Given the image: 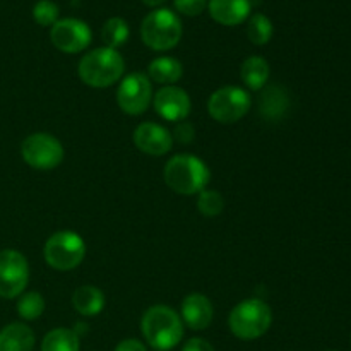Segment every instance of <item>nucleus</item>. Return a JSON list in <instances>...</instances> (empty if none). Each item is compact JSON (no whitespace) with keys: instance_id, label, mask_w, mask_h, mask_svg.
Wrapping results in <instances>:
<instances>
[{"instance_id":"nucleus-1","label":"nucleus","mask_w":351,"mask_h":351,"mask_svg":"<svg viewBox=\"0 0 351 351\" xmlns=\"http://www.w3.org/2000/svg\"><path fill=\"white\" fill-rule=\"evenodd\" d=\"M141 329L147 345L158 351L175 348L184 338V321L167 305H153L147 308L141 321Z\"/></svg>"},{"instance_id":"nucleus-2","label":"nucleus","mask_w":351,"mask_h":351,"mask_svg":"<svg viewBox=\"0 0 351 351\" xmlns=\"http://www.w3.org/2000/svg\"><path fill=\"white\" fill-rule=\"evenodd\" d=\"M165 182L173 192L194 195L204 191L211 180V171L201 158L194 154H177L165 165Z\"/></svg>"},{"instance_id":"nucleus-3","label":"nucleus","mask_w":351,"mask_h":351,"mask_svg":"<svg viewBox=\"0 0 351 351\" xmlns=\"http://www.w3.org/2000/svg\"><path fill=\"white\" fill-rule=\"evenodd\" d=\"M125 71V62L122 55L108 47L96 48L89 51L79 62V77L91 88H108L115 84Z\"/></svg>"},{"instance_id":"nucleus-4","label":"nucleus","mask_w":351,"mask_h":351,"mask_svg":"<svg viewBox=\"0 0 351 351\" xmlns=\"http://www.w3.org/2000/svg\"><path fill=\"white\" fill-rule=\"evenodd\" d=\"M273 324V312L266 302L259 298H247L235 305L228 317L230 331L240 339H257L266 335Z\"/></svg>"},{"instance_id":"nucleus-5","label":"nucleus","mask_w":351,"mask_h":351,"mask_svg":"<svg viewBox=\"0 0 351 351\" xmlns=\"http://www.w3.org/2000/svg\"><path fill=\"white\" fill-rule=\"evenodd\" d=\"M141 38L151 50L167 51L177 47L182 38V23L170 9H156L144 17Z\"/></svg>"},{"instance_id":"nucleus-6","label":"nucleus","mask_w":351,"mask_h":351,"mask_svg":"<svg viewBox=\"0 0 351 351\" xmlns=\"http://www.w3.org/2000/svg\"><path fill=\"white\" fill-rule=\"evenodd\" d=\"M43 256L48 266L53 269L72 271L84 261L86 243L75 232L62 230L47 240Z\"/></svg>"},{"instance_id":"nucleus-7","label":"nucleus","mask_w":351,"mask_h":351,"mask_svg":"<svg viewBox=\"0 0 351 351\" xmlns=\"http://www.w3.org/2000/svg\"><path fill=\"white\" fill-rule=\"evenodd\" d=\"M252 98L245 89L239 86H225L211 95L208 101V112L216 122L235 123L249 113Z\"/></svg>"},{"instance_id":"nucleus-8","label":"nucleus","mask_w":351,"mask_h":351,"mask_svg":"<svg viewBox=\"0 0 351 351\" xmlns=\"http://www.w3.org/2000/svg\"><path fill=\"white\" fill-rule=\"evenodd\" d=\"M21 154L31 168L53 170L64 161V146L55 136L47 132L31 134L21 146Z\"/></svg>"},{"instance_id":"nucleus-9","label":"nucleus","mask_w":351,"mask_h":351,"mask_svg":"<svg viewBox=\"0 0 351 351\" xmlns=\"http://www.w3.org/2000/svg\"><path fill=\"white\" fill-rule=\"evenodd\" d=\"M29 281V266L26 257L17 250L0 252V297H21Z\"/></svg>"},{"instance_id":"nucleus-10","label":"nucleus","mask_w":351,"mask_h":351,"mask_svg":"<svg viewBox=\"0 0 351 351\" xmlns=\"http://www.w3.org/2000/svg\"><path fill=\"white\" fill-rule=\"evenodd\" d=\"M151 96L153 89L149 79L141 72H134L123 77L117 89V103L127 115H143L149 106Z\"/></svg>"},{"instance_id":"nucleus-11","label":"nucleus","mask_w":351,"mask_h":351,"mask_svg":"<svg viewBox=\"0 0 351 351\" xmlns=\"http://www.w3.org/2000/svg\"><path fill=\"white\" fill-rule=\"evenodd\" d=\"M50 40L53 47L64 53H79L91 43V29L84 21L74 17L58 19L51 26Z\"/></svg>"},{"instance_id":"nucleus-12","label":"nucleus","mask_w":351,"mask_h":351,"mask_svg":"<svg viewBox=\"0 0 351 351\" xmlns=\"http://www.w3.org/2000/svg\"><path fill=\"white\" fill-rule=\"evenodd\" d=\"M191 98L177 86H165L154 95V110L168 122H182L191 113Z\"/></svg>"},{"instance_id":"nucleus-13","label":"nucleus","mask_w":351,"mask_h":351,"mask_svg":"<svg viewBox=\"0 0 351 351\" xmlns=\"http://www.w3.org/2000/svg\"><path fill=\"white\" fill-rule=\"evenodd\" d=\"M132 139L137 149L149 156H163V154L170 153L171 146H173V136L170 130L153 122H144L137 125Z\"/></svg>"},{"instance_id":"nucleus-14","label":"nucleus","mask_w":351,"mask_h":351,"mask_svg":"<svg viewBox=\"0 0 351 351\" xmlns=\"http://www.w3.org/2000/svg\"><path fill=\"white\" fill-rule=\"evenodd\" d=\"M213 304L206 295L192 293L187 295L182 302V321L192 329V331H202L208 329L213 322Z\"/></svg>"},{"instance_id":"nucleus-15","label":"nucleus","mask_w":351,"mask_h":351,"mask_svg":"<svg viewBox=\"0 0 351 351\" xmlns=\"http://www.w3.org/2000/svg\"><path fill=\"white\" fill-rule=\"evenodd\" d=\"M209 14L223 26H239L250 16V0H209Z\"/></svg>"},{"instance_id":"nucleus-16","label":"nucleus","mask_w":351,"mask_h":351,"mask_svg":"<svg viewBox=\"0 0 351 351\" xmlns=\"http://www.w3.org/2000/svg\"><path fill=\"white\" fill-rule=\"evenodd\" d=\"M34 332L26 324L14 322L0 331V351H33Z\"/></svg>"},{"instance_id":"nucleus-17","label":"nucleus","mask_w":351,"mask_h":351,"mask_svg":"<svg viewBox=\"0 0 351 351\" xmlns=\"http://www.w3.org/2000/svg\"><path fill=\"white\" fill-rule=\"evenodd\" d=\"M105 293L91 285L79 287L72 295V305H74L75 312L84 317H95V315L101 314V311L105 308Z\"/></svg>"},{"instance_id":"nucleus-18","label":"nucleus","mask_w":351,"mask_h":351,"mask_svg":"<svg viewBox=\"0 0 351 351\" xmlns=\"http://www.w3.org/2000/svg\"><path fill=\"white\" fill-rule=\"evenodd\" d=\"M271 69L269 64H267L266 58L263 57H249L242 64V69H240V75H242V81L245 82V86L252 91H259L269 81Z\"/></svg>"},{"instance_id":"nucleus-19","label":"nucleus","mask_w":351,"mask_h":351,"mask_svg":"<svg viewBox=\"0 0 351 351\" xmlns=\"http://www.w3.org/2000/svg\"><path fill=\"white\" fill-rule=\"evenodd\" d=\"M149 77L163 86H173L184 75V67L173 57H158L149 64Z\"/></svg>"},{"instance_id":"nucleus-20","label":"nucleus","mask_w":351,"mask_h":351,"mask_svg":"<svg viewBox=\"0 0 351 351\" xmlns=\"http://www.w3.org/2000/svg\"><path fill=\"white\" fill-rule=\"evenodd\" d=\"M288 105V96L280 86H271L263 93L261 98V113L266 117L267 120H278L285 115Z\"/></svg>"},{"instance_id":"nucleus-21","label":"nucleus","mask_w":351,"mask_h":351,"mask_svg":"<svg viewBox=\"0 0 351 351\" xmlns=\"http://www.w3.org/2000/svg\"><path fill=\"white\" fill-rule=\"evenodd\" d=\"M41 351H79V336L72 329L58 328L41 341Z\"/></svg>"},{"instance_id":"nucleus-22","label":"nucleus","mask_w":351,"mask_h":351,"mask_svg":"<svg viewBox=\"0 0 351 351\" xmlns=\"http://www.w3.org/2000/svg\"><path fill=\"white\" fill-rule=\"evenodd\" d=\"M129 24H127L125 19H122V17H110L101 29L103 41H105L106 47L113 48V50H117L119 47L125 45L127 40H129Z\"/></svg>"},{"instance_id":"nucleus-23","label":"nucleus","mask_w":351,"mask_h":351,"mask_svg":"<svg viewBox=\"0 0 351 351\" xmlns=\"http://www.w3.org/2000/svg\"><path fill=\"white\" fill-rule=\"evenodd\" d=\"M273 31L274 27L271 19L261 12L254 14L249 19V24H247V36L257 47L269 43V40L273 38Z\"/></svg>"},{"instance_id":"nucleus-24","label":"nucleus","mask_w":351,"mask_h":351,"mask_svg":"<svg viewBox=\"0 0 351 351\" xmlns=\"http://www.w3.org/2000/svg\"><path fill=\"white\" fill-rule=\"evenodd\" d=\"M45 312V298L41 297L38 291H29V293L21 295L17 300V314L24 319V321H34V319L41 317Z\"/></svg>"},{"instance_id":"nucleus-25","label":"nucleus","mask_w":351,"mask_h":351,"mask_svg":"<svg viewBox=\"0 0 351 351\" xmlns=\"http://www.w3.org/2000/svg\"><path fill=\"white\" fill-rule=\"evenodd\" d=\"M197 195V209L202 216H206V218H215V216L221 215L223 208H225V199H223V195L218 191H208V189H204Z\"/></svg>"},{"instance_id":"nucleus-26","label":"nucleus","mask_w":351,"mask_h":351,"mask_svg":"<svg viewBox=\"0 0 351 351\" xmlns=\"http://www.w3.org/2000/svg\"><path fill=\"white\" fill-rule=\"evenodd\" d=\"M58 14H60L58 5L51 0H40L33 7V19L40 26H53L58 21Z\"/></svg>"},{"instance_id":"nucleus-27","label":"nucleus","mask_w":351,"mask_h":351,"mask_svg":"<svg viewBox=\"0 0 351 351\" xmlns=\"http://www.w3.org/2000/svg\"><path fill=\"white\" fill-rule=\"evenodd\" d=\"M175 9L178 10L184 16L195 17L199 14L204 12V9L208 7V0H175Z\"/></svg>"},{"instance_id":"nucleus-28","label":"nucleus","mask_w":351,"mask_h":351,"mask_svg":"<svg viewBox=\"0 0 351 351\" xmlns=\"http://www.w3.org/2000/svg\"><path fill=\"white\" fill-rule=\"evenodd\" d=\"M173 136H175V139H177L178 143H182V144L192 143V141H194V136H195L194 125L182 120V122H178L177 127H175Z\"/></svg>"},{"instance_id":"nucleus-29","label":"nucleus","mask_w":351,"mask_h":351,"mask_svg":"<svg viewBox=\"0 0 351 351\" xmlns=\"http://www.w3.org/2000/svg\"><path fill=\"white\" fill-rule=\"evenodd\" d=\"M182 351H215L211 345H209L206 339H201V338H192L189 339L187 343H185L184 350Z\"/></svg>"},{"instance_id":"nucleus-30","label":"nucleus","mask_w":351,"mask_h":351,"mask_svg":"<svg viewBox=\"0 0 351 351\" xmlns=\"http://www.w3.org/2000/svg\"><path fill=\"white\" fill-rule=\"evenodd\" d=\"M115 351H147V350L146 346H144L141 341H137V339H123L122 343L117 345Z\"/></svg>"},{"instance_id":"nucleus-31","label":"nucleus","mask_w":351,"mask_h":351,"mask_svg":"<svg viewBox=\"0 0 351 351\" xmlns=\"http://www.w3.org/2000/svg\"><path fill=\"white\" fill-rule=\"evenodd\" d=\"M143 2L146 3V5L158 7V5H161V3H163V2H167V0H143Z\"/></svg>"}]
</instances>
